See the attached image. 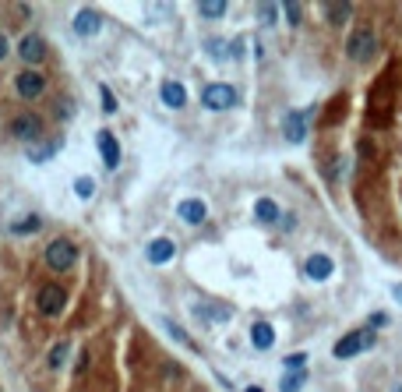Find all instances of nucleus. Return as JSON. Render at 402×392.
<instances>
[{"label": "nucleus", "mask_w": 402, "mask_h": 392, "mask_svg": "<svg viewBox=\"0 0 402 392\" xmlns=\"http://www.w3.org/2000/svg\"><path fill=\"white\" fill-rule=\"evenodd\" d=\"M46 265H50V273H71V268L78 265V248L64 237L50 240L46 244Z\"/></svg>", "instance_id": "nucleus-1"}, {"label": "nucleus", "mask_w": 402, "mask_h": 392, "mask_svg": "<svg viewBox=\"0 0 402 392\" xmlns=\"http://www.w3.org/2000/svg\"><path fill=\"white\" fill-rule=\"evenodd\" d=\"M36 308H39V315L57 318L60 311L68 308V293H64V286H60V283H43V286L36 290Z\"/></svg>", "instance_id": "nucleus-2"}, {"label": "nucleus", "mask_w": 402, "mask_h": 392, "mask_svg": "<svg viewBox=\"0 0 402 392\" xmlns=\"http://www.w3.org/2000/svg\"><path fill=\"white\" fill-rule=\"evenodd\" d=\"M374 329H353V333H346L343 340H339L335 346H332V353L339 357V360H346V357H356L360 350H367V346H374Z\"/></svg>", "instance_id": "nucleus-3"}, {"label": "nucleus", "mask_w": 402, "mask_h": 392, "mask_svg": "<svg viewBox=\"0 0 402 392\" xmlns=\"http://www.w3.org/2000/svg\"><path fill=\"white\" fill-rule=\"evenodd\" d=\"M374 53H378V36L370 32V28H356V32L346 39V57L356 60V64H367Z\"/></svg>", "instance_id": "nucleus-4"}, {"label": "nucleus", "mask_w": 402, "mask_h": 392, "mask_svg": "<svg viewBox=\"0 0 402 392\" xmlns=\"http://www.w3.org/2000/svg\"><path fill=\"white\" fill-rule=\"evenodd\" d=\"M14 92H18L25 103H36V99L46 92V75H39L36 68H25L21 75H14Z\"/></svg>", "instance_id": "nucleus-5"}, {"label": "nucleus", "mask_w": 402, "mask_h": 392, "mask_svg": "<svg viewBox=\"0 0 402 392\" xmlns=\"http://www.w3.org/2000/svg\"><path fill=\"white\" fill-rule=\"evenodd\" d=\"M237 103V88L226 85V81H212L205 85V92H201V106L205 110H230Z\"/></svg>", "instance_id": "nucleus-6"}, {"label": "nucleus", "mask_w": 402, "mask_h": 392, "mask_svg": "<svg viewBox=\"0 0 402 392\" xmlns=\"http://www.w3.org/2000/svg\"><path fill=\"white\" fill-rule=\"evenodd\" d=\"M8 131H11L18 141H36V138L43 135V120H39L36 113H18L11 124H8Z\"/></svg>", "instance_id": "nucleus-7"}, {"label": "nucleus", "mask_w": 402, "mask_h": 392, "mask_svg": "<svg viewBox=\"0 0 402 392\" xmlns=\"http://www.w3.org/2000/svg\"><path fill=\"white\" fill-rule=\"evenodd\" d=\"M283 135L290 145H300L307 138V113L303 110H286V120H283Z\"/></svg>", "instance_id": "nucleus-8"}, {"label": "nucleus", "mask_w": 402, "mask_h": 392, "mask_svg": "<svg viewBox=\"0 0 402 392\" xmlns=\"http://www.w3.org/2000/svg\"><path fill=\"white\" fill-rule=\"evenodd\" d=\"M96 145H99L103 166H106V170H117V166H120V141H117V135H113V131H99Z\"/></svg>", "instance_id": "nucleus-9"}, {"label": "nucleus", "mask_w": 402, "mask_h": 392, "mask_svg": "<svg viewBox=\"0 0 402 392\" xmlns=\"http://www.w3.org/2000/svg\"><path fill=\"white\" fill-rule=\"evenodd\" d=\"M303 273H307V280H314V283H325L332 273H335V262L328 258V255H311V258H307L303 262Z\"/></svg>", "instance_id": "nucleus-10"}, {"label": "nucleus", "mask_w": 402, "mask_h": 392, "mask_svg": "<svg viewBox=\"0 0 402 392\" xmlns=\"http://www.w3.org/2000/svg\"><path fill=\"white\" fill-rule=\"evenodd\" d=\"M18 57L25 60L28 68H36L39 60L46 57V43H43V36H32V32H28V36L18 43Z\"/></svg>", "instance_id": "nucleus-11"}, {"label": "nucleus", "mask_w": 402, "mask_h": 392, "mask_svg": "<svg viewBox=\"0 0 402 392\" xmlns=\"http://www.w3.org/2000/svg\"><path fill=\"white\" fill-rule=\"evenodd\" d=\"M173 255H177V244H173L170 237H156V240L145 248L148 265H166V262H173Z\"/></svg>", "instance_id": "nucleus-12"}, {"label": "nucleus", "mask_w": 402, "mask_h": 392, "mask_svg": "<svg viewBox=\"0 0 402 392\" xmlns=\"http://www.w3.org/2000/svg\"><path fill=\"white\" fill-rule=\"evenodd\" d=\"M177 216L188 223V226H198V223H205V216H208V205H205L201 198H183V202L177 205Z\"/></svg>", "instance_id": "nucleus-13"}, {"label": "nucleus", "mask_w": 402, "mask_h": 392, "mask_svg": "<svg viewBox=\"0 0 402 392\" xmlns=\"http://www.w3.org/2000/svg\"><path fill=\"white\" fill-rule=\"evenodd\" d=\"M159 96H163V103L170 110H183V106H188V88H183L180 81H163L159 85Z\"/></svg>", "instance_id": "nucleus-14"}, {"label": "nucleus", "mask_w": 402, "mask_h": 392, "mask_svg": "<svg viewBox=\"0 0 402 392\" xmlns=\"http://www.w3.org/2000/svg\"><path fill=\"white\" fill-rule=\"evenodd\" d=\"M103 28V18H99V11H78V18H74V32L78 36H96Z\"/></svg>", "instance_id": "nucleus-15"}, {"label": "nucleus", "mask_w": 402, "mask_h": 392, "mask_svg": "<svg viewBox=\"0 0 402 392\" xmlns=\"http://www.w3.org/2000/svg\"><path fill=\"white\" fill-rule=\"evenodd\" d=\"M254 216H258V223H265V226H272V223H279V216H283V208L275 205L272 198H258L254 202Z\"/></svg>", "instance_id": "nucleus-16"}, {"label": "nucleus", "mask_w": 402, "mask_h": 392, "mask_svg": "<svg viewBox=\"0 0 402 392\" xmlns=\"http://www.w3.org/2000/svg\"><path fill=\"white\" fill-rule=\"evenodd\" d=\"M251 343H254L258 350H272V346H275V329H272L268 322H254V325H251Z\"/></svg>", "instance_id": "nucleus-17"}, {"label": "nucleus", "mask_w": 402, "mask_h": 392, "mask_svg": "<svg viewBox=\"0 0 402 392\" xmlns=\"http://www.w3.org/2000/svg\"><path fill=\"white\" fill-rule=\"evenodd\" d=\"M325 14H328V21H332V25H343V21H350L353 4H325Z\"/></svg>", "instance_id": "nucleus-18"}, {"label": "nucleus", "mask_w": 402, "mask_h": 392, "mask_svg": "<svg viewBox=\"0 0 402 392\" xmlns=\"http://www.w3.org/2000/svg\"><path fill=\"white\" fill-rule=\"evenodd\" d=\"M198 14L201 18H223L226 14V4H223V0H201V4H198Z\"/></svg>", "instance_id": "nucleus-19"}, {"label": "nucleus", "mask_w": 402, "mask_h": 392, "mask_svg": "<svg viewBox=\"0 0 402 392\" xmlns=\"http://www.w3.org/2000/svg\"><path fill=\"white\" fill-rule=\"evenodd\" d=\"M39 226H43V219H39V216H25V219H14V223H11V233L25 237V233H36Z\"/></svg>", "instance_id": "nucleus-20"}, {"label": "nucleus", "mask_w": 402, "mask_h": 392, "mask_svg": "<svg viewBox=\"0 0 402 392\" xmlns=\"http://www.w3.org/2000/svg\"><path fill=\"white\" fill-rule=\"evenodd\" d=\"M60 145H64V141H50V145H39V148H28V159H32V163H46Z\"/></svg>", "instance_id": "nucleus-21"}, {"label": "nucleus", "mask_w": 402, "mask_h": 392, "mask_svg": "<svg viewBox=\"0 0 402 392\" xmlns=\"http://www.w3.org/2000/svg\"><path fill=\"white\" fill-rule=\"evenodd\" d=\"M74 195L78 198H92V195H96V180H92V177H78L74 180Z\"/></svg>", "instance_id": "nucleus-22"}, {"label": "nucleus", "mask_w": 402, "mask_h": 392, "mask_svg": "<svg viewBox=\"0 0 402 392\" xmlns=\"http://www.w3.org/2000/svg\"><path fill=\"white\" fill-rule=\"evenodd\" d=\"M303 364H307V353H290V357H283V368H286L290 375L303 371Z\"/></svg>", "instance_id": "nucleus-23"}, {"label": "nucleus", "mask_w": 402, "mask_h": 392, "mask_svg": "<svg viewBox=\"0 0 402 392\" xmlns=\"http://www.w3.org/2000/svg\"><path fill=\"white\" fill-rule=\"evenodd\" d=\"M300 389H303V371L286 375V378H283V385H279V392H300Z\"/></svg>", "instance_id": "nucleus-24"}, {"label": "nucleus", "mask_w": 402, "mask_h": 392, "mask_svg": "<svg viewBox=\"0 0 402 392\" xmlns=\"http://www.w3.org/2000/svg\"><path fill=\"white\" fill-rule=\"evenodd\" d=\"M68 360V343H57L53 350H50V368H60Z\"/></svg>", "instance_id": "nucleus-25"}, {"label": "nucleus", "mask_w": 402, "mask_h": 392, "mask_svg": "<svg viewBox=\"0 0 402 392\" xmlns=\"http://www.w3.org/2000/svg\"><path fill=\"white\" fill-rule=\"evenodd\" d=\"M163 325H166V333H170V336H173L177 343H183V346H194V343L188 340V333H183V329H180V325H173V322H163Z\"/></svg>", "instance_id": "nucleus-26"}, {"label": "nucleus", "mask_w": 402, "mask_h": 392, "mask_svg": "<svg viewBox=\"0 0 402 392\" xmlns=\"http://www.w3.org/2000/svg\"><path fill=\"white\" fill-rule=\"evenodd\" d=\"M226 43L223 39H208V57H215V60H226L230 57V50H223Z\"/></svg>", "instance_id": "nucleus-27"}, {"label": "nucleus", "mask_w": 402, "mask_h": 392, "mask_svg": "<svg viewBox=\"0 0 402 392\" xmlns=\"http://www.w3.org/2000/svg\"><path fill=\"white\" fill-rule=\"evenodd\" d=\"M99 96H103V110H106V113H113V110H117V99H113V92H110L106 85H99Z\"/></svg>", "instance_id": "nucleus-28"}, {"label": "nucleus", "mask_w": 402, "mask_h": 392, "mask_svg": "<svg viewBox=\"0 0 402 392\" xmlns=\"http://www.w3.org/2000/svg\"><path fill=\"white\" fill-rule=\"evenodd\" d=\"M283 11H286V18H290V25H300V4H297V0H290V4H286Z\"/></svg>", "instance_id": "nucleus-29"}, {"label": "nucleus", "mask_w": 402, "mask_h": 392, "mask_svg": "<svg viewBox=\"0 0 402 392\" xmlns=\"http://www.w3.org/2000/svg\"><path fill=\"white\" fill-rule=\"evenodd\" d=\"M275 11H279L275 4H261V8H258V14H261V21H265V25H272V21H275Z\"/></svg>", "instance_id": "nucleus-30"}, {"label": "nucleus", "mask_w": 402, "mask_h": 392, "mask_svg": "<svg viewBox=\"0 0 402 392\" xmlns=\"http://www.w3.org/2000/svg\"><path fill=\"white\" fill-rule=\"evenodd\" d=\"M388 322V315L385 311H378V315H370V325H385Z\"/></svg>", "instance_id": "nucleus-31"}, {"label": "nucleus", "mask_w": 402, "mask_h": 392, "mask_svg": "<svg viewBox=\"0 0 402 392\" xmlns=\"http://www.w3.org/2000/svg\"><path fill=\"white\" fill-rule=\"evenodd\" d=\"M4 57H8V39L0 36V60H4Z\"/></svg>", "instance_id": "nucleus-32"}, {"label": "nucleus", "mask_w": 402, "mask_h": 392, "mask_svg": "<svg viewBox=\"0 0 402 392\" xmlns=\"http://www.w3.org/2000/svg\"><path fill=\"white\" fill-rule=\"evenodd\" d=\"M392 293H395V300L402 304V283H395V286H392Z\"/></svg>", "instance_id": "nucleus-33"}, {"label": "nucleus", "mask_w": 402, "mask_h": 392, "mask_svg": "<svg viewBox=\"0 0 402 392\" xmlns=\"http://www.w3.org/2000/svg\"><path fill=\"white\" fill-rule=\"evenodd\" d=\"M247 392H265V389H261V385H251V389H247Z\"/></svg>", "instance_id": "nucleus-34"}, {"label": "nucleus", "mask_w": 402, "mask_h": 392, "mask_svg": "<svg viewBox=\"0 0 402 392\" xmlns=\"http://www.w3.org/2000/svg\"><path fill=\"white\" fill-rule=\"evenodd\" d=\"M395 392H402V385H399V389H395Z\"/></svg>", "instance_id": "nucleus-35"}]
</instances>
